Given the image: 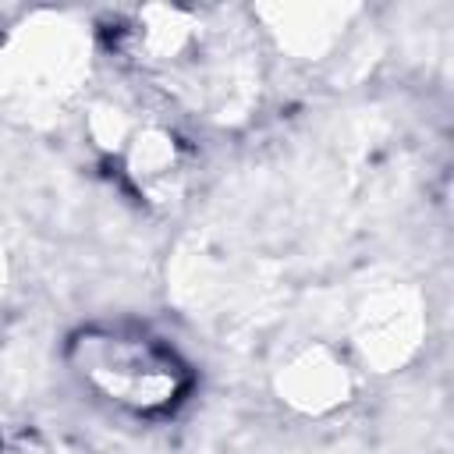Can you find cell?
<instances>
[{
  "label": "cell",
  "mask_w": 454,
  "mask_h": 454,
  "mask_svg": "<svg viewBox=\"0 0 454 454\" xmlns=\"http://www.w3.org/2000/svg\"><path fill=\"white\" fill-rule=\"evenodd\" d=\"M71 362L92 394L138 419L170 415L192 387L184 358L163 337L138 326L78 333L71 340Z\"/></svg>",
  "instance_id": "cell-1"
},
{
  "label": "cell",
  "mask_w": 454,
  "mask_h": 454,
  "mask_svg": "<svg viewBox=\"0 0 454 454\" xmlns=\"http://www.w3.org/2000/svg\"><path fill=\"white\" fill-rule=\"evenodd\" d=\"M287 394L294 404H301L305 411H323L333 408L337 401H344L348 394V372L333 362V358H301L291 365V380H287Z\"/></svg>",
  "instance_id": "cell-3"
},
{
  "label": "cell",
  "mask_w": 454,
  "mask_h": 454,
  "mask_svg": "<svg viewBox=\"0 0 454 454\" xmlns=\"http://www.w3.org/2000/svg\"><path fill=\"white\" fill-rule=\"evenodd\" d=\"M124 167L138 184V192L160 195V192H170L184 174V149L167 128H142L128 138Z\"/></svg>",
  "instance_id": "cell-2"
}]
</instances>
